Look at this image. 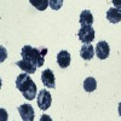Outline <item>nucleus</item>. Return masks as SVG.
Returning <instances> with one entry per match:
<instances>
[{"instance_id": "obj_1", "label": "nucleus", "mask_w": 121, "mask_h": 121, "mask_svg": "<svg viewBox=\"0 0 121 121\" xmlns=\"http://www.w3.org/2000/svg\"><path fill=\"white\" fill-rule=\"evenodd\" d=\"M16 87L21 91L26 99L33 100L36 97V85L27 73L19 74L16 79Z\"/></svg>"}, {"instance_id": "obj_2", "label": "nucleus", "mask_w": 121, "mask_h": 121, "mask_svg": "<svg viewBox=\"0 0 121 121\" xmlns=\"http://www.w3.org/2000/svg\"><path fill=\"white\" fill-rule=\"evenodd\" d=\"M47 53V48L46 47H41V48H33L32 46L26 45L22 47V58L27 59L29 62H32L34 65L39 67H43L44 62H45V55Z\"/></svg>"}, {"instance_id": "obj_3", "label": "nucleus", "mask_w": 121, "mask_h": 121, "mask_svg": "<svg viewBox=\"0 0 121 121\" xmlns=\"http://www.w3.org/2000/svg\"><path fill=\"white\" fill-rule=\"evenodd\" d=\"M78 38L84 44H91L95 40V29L91 26H81L78 33Z\"/></svg>"}, {"instance_id": "obj_4", "label": "nucleus", "mask_w": 121, "mask_h": 121, "mask_svg": "<svg viewBox=\"0 0 121 121\" xmlns=\"http://www.w3.org/2000/svg\"><path fill=\"white\" fill-rule=\"evenodd\" d=\"M51 103H52L51 93L47 90H41L38 95V107L41 110H47L51 107Z\"/></svg>"}, {"instance_id": "obj_5", "label": "nucleus", "mask_w": 121, "mask_h": 121, "mask_svg": "<svg viewBox=\"0 0 121 121\" xmlns=\"http://www.w3.org/2000/svg\"><path fill=\"white\" fill-rule=\"evenodd\" d=\"M18 113L21 119L24 121H33L34 120V109L30 104H22L18 107Z\"/></svg>"}, {"instance_id": "obj_6", "label": "nucleus", "mask_w": 121, "mask_h": 121, "mask_svg": "<svg viewBox=\"0 0 121 121\" xmlns=\"http://www.w3.org/2000/svg\"><path fill=\"white\" fill-rule=\"evenodd\" d=\"M41 81H43L45 87H48V88H55L56 87L55 75H53L51 69H45L41 73Z\"/></svg>"}, {"instance_id": "obj_7", "label": "nucleus", "mask_w": 121, "mask_h": 121, "mask_svg": "<svg viewBox=\"0 0 121 121\" xmlns=\"http://www.w3.org/2000/svg\"><path fill=\"white\" fill-rule=\"evenodd\" d=\"M95 48H96V55L99 59L108 58V56L110 53V47H109V44L107 41H99Z\"/></svg>"}, {"instance_id": "obj_8", "label": "nucleus", "mask_w": 121, "mask_h": 121, "mask_svg": "<svg viewBox=\"0 0 121 121\" xmlns=\"http://www.w3.org/2000/svg\"><path fill=\"white\" fill-rule=\"evenodd\" d=\"M107 19L113 24L121 22V9H116V7L109 9L107 11Z\"/></svg>"}, {"instance_id": "obj_9", "label": "nucleus", "mask_w": 121, "mask_h": 121, "mask_svg": "<svg viewBox=\"0 0 121 121\" xmlns=\"http://www.w3.org/2000/svg\"><path fill=\"white\" fill-rule=\"evenodd\" d=\"M16 65L18 68H21L24 73L27 74H34L36 72V65H34L32 62H29V60L27 59H22V60H18V62L16 63Z\"/></svg>"}, {"instance_id": "obj_10", "label": "nucleus", "mask_w": 121, "mask_h": 121, "mask_svg": "<svg viewBox=\"0 0 121 121\" xmlns=\"http://www.w3.org/2000/svg\"><path fill=\"white\" fill-rule=\"evenodd\" d=\"M95 55V47L91 45V44H85L82 45L81 50H80V56L81 58H84L85 60H90L93 58Z\"/></svg>"}, {"instance_id": "obj_11", "label": "nucleus", "mask_w": 121, "mask_h": 121, "mask_svg": "<svg viewBox=\"0 0 121 121\" xmlns=\"http://www.w3.org/2000/svg\"><path fill=\"white\" fill-rule=\"evenodd\" d=\"M70 53L68 51H60L57 55V63L60 68H67L70 64Z\"/></svg>"}, {"instance_id": "obj_12", "label": "nucleus", "mask_w": 121, "mask_h": 121, "mask_svg": "<svg viewBox=\"0 0 121 121\" xmlns=\"http://www.w3.org/2000/svg\"><path fill=\"white\" fill-rule=\"evenodd\" d=\"M79 22L81 26H91L93 23V16L91 13V11L88 10H84V11L80 13V19Z\"/></svg>"}, {"instance_id": "obj_13", "label": "nucleus", "mask_w": 121, "mask_h": 121, "mask_svg": "<svg viewBox=\"0 0 121 121\" xmlns=\"http://www.w3.org/2000/svg\"><path fill=\"white\" fill-rule=\"evenodd\" d=\"M84 88L86 92H93V91L97 88V82L95 78L90 76V78H86L85 81H84Z\"/></svg>"}, {"instance_id": "obj_14", "label": "nucleus", "mask_w": 121, "mask_h": 121, "mask_svg": "<svg viewBox=\"0 0 121 121\" xmlns=\"http://www.w3.org/2000/svg\"><path fill=\"white\" fill-rule=\"evenodd\" d=\"M29 3L39 11H45L48 6V0H29Z\"/></svg>"}, {"instance_id": "obj_15", "label": "nucleus", "mask_w": 121, "mask_h": 121, "mask_svg": "<svg viewBox=\"0 0 121 121\" xmlns=\"http://www.w3.org/2000/svg\"><path fill=\"white\" fill-rule=\"evenodd\" d=\"M48 6L52 10H59L63 6V0H48Z\"/></svg>"}, {"instance_id": "obj_16", "label": "nucleus", "mask_w": 121, "mask_h": 121, "mask_svg": "<svg viewBox=\"0 0 121 121\" xmlns=\"http://www.w3.org/2000/svg\"><path fill=\"white\" fill-rule=\"evenodd\" d=\"M113 4L116 9H121V0H113Z\"/></svg>"}, {"instance_id": "obj_17", "label": "nucleus", "mask_w": 121, "mask_h": 121, "mask_svg": "<svg viewBox=\"0 0 121 121\" xmlns=\"http://www.w3.org/2000/svg\"><path fill=\"white\" fill-rule=\"evenodd\" d=\"M119 115L121 116V103L119 104Z\"/></svg>"}]
</instances>
